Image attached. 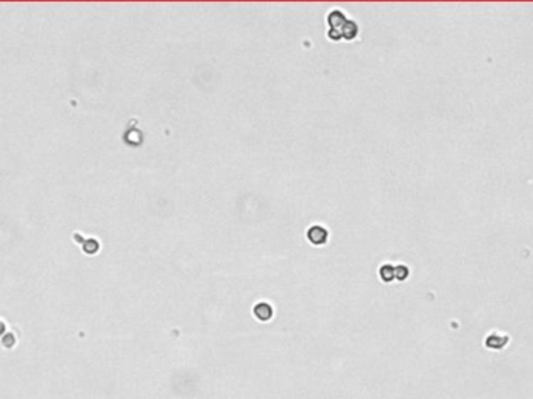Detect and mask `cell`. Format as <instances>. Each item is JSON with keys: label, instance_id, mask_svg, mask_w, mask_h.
<instances>
[{"label": "cell", "instance_id": "3957f363", "mask_svg": "<svg viewBox=\"0 0 533 399\" xmlns=\"http://www.w3.org/2000/svg\"><path fill=\"white\" fill-rule=\"evenodd\" d=\"M393 275H394V270H393L390 265H383V267L380 268V276H382L383 281H390V279H393V278H394Z\"/></svg>", "mask_w": 533, "mask_h": 399}, {"label": "cell", "instance_id": "7a4b0ae2", "mask_svg": "<svg viewBox=\"0 0 533 399\" xmlns=\"http://www.w3.org/2000/svg\"><path fill=\"white\" fill-rule=\"evenodd\" d=\"M254 314L258 315L261 320H264V321H265V320H270V317H271V307H270L268 304H265V303H261V304L256 306Z\"/></svg>", "mask_w": 533, "mask_h": 399}, {"label": "cell", "instance_id": "6da1fadb", "mask_svg": "<svg viewBox=\"0 0 533 399\" xmlns=\"http://www.w3.org/2000/svg\"><path fill=\"white\" fill-rule=\"evenodd\" d=\"M307 239L314 245H323L327 240V231L321 225H314L312 228L307 231Z\"/></svg>", "mask_w": 533, "mask_h": 399}]
</instances>
